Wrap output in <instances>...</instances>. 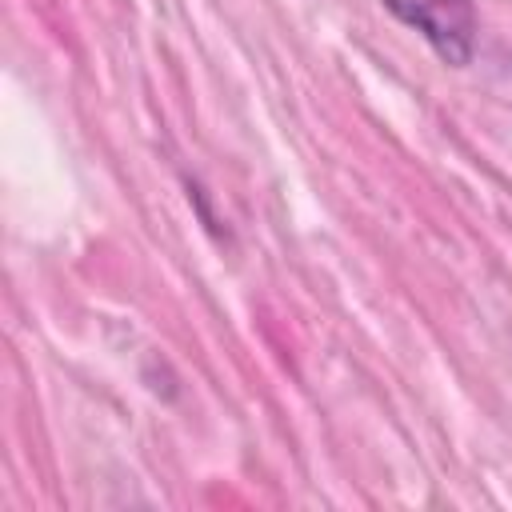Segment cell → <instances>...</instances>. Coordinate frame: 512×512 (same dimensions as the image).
<instances>
[{"mask_svg":"<svg viewBox=\"0 0 512 512\" xmlns=\"http://www.w3.org/2000/svg\"><path fill=\"white\" fill-rule=\"evenodd\" d=\"M384 8L400 24L416 28L444 64H452V68L472 64V56H476L472 0H384Z\"/></svg>","mask_w":512,"mask_h":512,"instance_id":"cell-1","label":"cell"}]
</instances>
